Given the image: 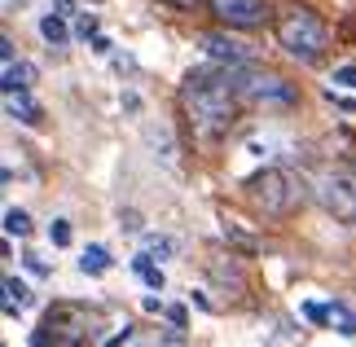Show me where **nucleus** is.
I'll return each instance as SVG.
<instances>
[{
	"label": "nucleus",
	"instance_id": "3",
	"mask_svg": "<svg viewBox=\"0 0 356 347\" xmlns=\"http://www.w3.org/2000/svg\"><path fill=\"white\" fill-rule=\"evenodd\" d=\"M246 198H251V207L259 216L282 220L304 202V185H299V176L291 168H264L246 180Z\"/></svg>",
	"mask_w": 356,
	"mask_h": 347
},
{
	"label": "nucleus",
	"instance_id": "18",
	"mask_svg": "<svg viewBox=\"0 0 356 347\" xmlns=\"http://www.w3.org/2000/svg\"><path fill=\"white\" fill-rule=\"evenodd\" d=\"M145 251H149V255H172L176 246H172V238H159V233H145Z\"/></svg>",
	"mask_w": 356,
	"mask_h": 347
},
{
	"label": "nucleus",
	"instance_id": "4",
	"mask_svg": "<svg viewBox=\"0 0 356 347\" xmlns=\"http://www.w3.org/2000/svg\"><path fill=\"white\" fill-rule=\"evenodd\" d=\"M317 202L325 207V216H334L339 225H356V172L352 168H325L317 176Z\"/></svg>",
	"mask_w": 356,
	"mask_h": 347
},
{
	"label": "nucleus",
	"instance_id": "19",
	"mask_svg": "<svg viewBox=\"0 0 356 347\" xmlns=\"http://www.w3.org/2000/svg\"><path fill=\"white\" fill-rule=\"evenodd\" d=\"M75 35L92 40V35H97V18H92V13H79V18H75Z\"/></svg>",
	"mask_w": 356,
	"mask_h": 347
},
{
	"label": "nucleus",
	"instance_id": "11",
	"mask_svg": "<svg viewBox=\"0 0 356 347\" xmlns=\"http://www.w3.org/2000/svg\"><path fill=\"white\" fill-rule=\"evenodd\" d=\"M31 79H35V71L26 62H13V66H5V92H18V88H31Z\"/></svg>",
	"mask_w": 356,
	"mask_h": 347
},
{
	"label": "nucleus",
	"instance_id": "26",
	"mask_svg": "<svg viewBox=\"0 0 356 347\" xmlns=\"http://www.w3.org/2000/svg\"><path fill=\"white\" fill-rule=\"evenodd\" d=\"M168 5H176V9H194L198 0H168Z\"/></svg>",
	"mask_w": 356,
	"mask_h": 347
},
{
	"label": "nucleus",
	"instance_id": "8",
	"mask_svg": "<svg viewBox=\"0 0 356 347\" xmlns=\"http://www.w3.org/2000/svg\"><path fill=\"white\" fill-rule=\"evenodd\" d=\"M207 273H211L220 286H229L234 295H242V290H246V273L234 264V255H229V259H225V255H211V259H207Z\"/></svg>",
	"mask_w": 356,
	"mask_h": 347
},
{
	"label": "nucleus",
	"instance_id": "12",
	"mask_svg": "<svg viewBox=\"0 0 356 347\" xmlns=\"http://www.w3.org/2000/svg\"><path fill=\"white\" fill-rule=\"evenodd\" d=\"M132 268L141 273V282H145L149 290H163V286H168V277H163V268H154V264H149V251H145V255H136V259H132Z\"/></svg>",
	"mask_w": 356,
	"mask_h": 347
},
{
	"label": "nucleus",
	"instance_id": "10",
	"mask_svg": "<svg viewBox=\"0 0 356 347\" xmlns=\"http://www.w3.org/2000/svg\"><path fill=\"white\" fill-rule=\"evenodd\" d=\"M40 35H44L53 49H62L66 40H71V31H66V22H62V13H44V18H40Z\"/></svg>",
	"mask_w": 356,
	"mask_h": 347
},
{
	"label": "nucleus",
	"instance_id": "20",
	"mask_svg": "<svg viewBox=\"0 0 356 347\" xmlns=\"http://www.w3.org/2000/svg\"><path fill=\"white\" fill-rule=\"evenodd\" d=\"M225 242H234V246H242V251H255V246H259L255 238H246V233H238L234 225H225Z\"/></svg>",
	"mask_w": 356,
	"mask_h": 347
},
{
	"label": "nucleus",
	"instance_id": "5",
	"mask_svg": "<svg viewBox=\"0 0 356 347\" xmlns=\"http://www.w3.org/2000/svg\"><path fill=\"white\" fill-rule=\"evenodd\" d=\"M234 88H238L242 102H251V106H295L299 102L295 84H286V79L273 75V71H255V66H238Z\"/></svg>",
	"mask_w": 356,
	"mask_h": 347
},
{
	"label": "nucleus",
	"instance_id": "24",
	"mask_svg": "<svg viewBox=\"0 0 356 347\" xmlns=\"http://www.w3.org/2000/svg\"><path fill=\"white\" fill-rule=\"evenodd\" d=\"M168 321L181 330V325H185V308H168Z\"/></svg>",
	"mask_w": 356,
	"mask_h": 347
},
{
	"label": "nucleus",
	"instance_id": "1",
	"mask_svg": "<svg viewBox=\"0 0 356 347\" xmlns=\"http://www.w3.org/2000/svg\"><path fill=\"white\" fill-rule=\"evenodd\" d=\"M181 106L185 119L202 141H220V136L234 128L238 119V88L234 75L216 71V66H202V71H189L181 84Z\"/></svg>",
	"mask_w": 356,
	"mask_h": 347
},
{
	"label": "nucleus",
	"instance_id": "7",
	"mask_svg": "<svg viewBox=\"0 0 356 347\" xmlns=\"http://www.w3.org/2000/svg\"><path fill=\"white\" fill-rule=\"evenodd\" d=\"M198 45L207 49L216 62H229L234 71L251 62V45H238V40H229V35H216V31H207V35H198Z\"/></svg>",
	"mask_w": 356,
	"mask_h": 347
},
{
	"label": "nucleus",
	"instance_id": "9",
	"mask_svg": "<svg viewBox=\"0 0 356 347\" xmlns=\"http://www.w3.org/2000/svg\"><path fill=\"white\" fill-rule=\"evenodd\" d=\"M5 106H9V115L13 119H22V123H40V106L26 97V88H18V92H5Z\"/></svg>",
	"mask_w": 356,
	"mask_h": 347
},
{
	"label": "nucleus",
	"instance_id": "6",
	"mask_svg": "<svg viewBox=\"0 0 356 347\" xmlns=\"http://www.w3.org/2000/svg\"><path fill=\"white\" fill-rule=\"evenodd\" d=\"M207 5H211V13L225 26H242V31L264 26L273 18V13H268V0H207Z\"/></svg>",
	"mask_w": 356,
	"mask_h": 347
},
{
	"label": "nucleus",
	"instance_id": "22",
	"mask_svg": "<svg viewBox=\"0 0 356 347\" xmlns=\"http://www.w3.org/2000/svg\"><path fill=\"white\" fill-rule=\"evenodd\" d=\"M334 84H348V88H356V66H339V71H334Z\"/></svg>",
	"mask_w": 356,
	"mask_h": 347
},
{
	"label": "nucleus",
	"instance_id": "25",
	"mask_svg": "<svg viewBox=\"0 0 356 347\" xmlns=\"http://www.w3.org/2000/svg\"><path fill=\"white\" fill-rule=\"evenodd\" d=\"M53 9H58L62 18H66V13H75V0H53Z\"/></svg>",
	"mask_w": 356,
	"mask_h": 347
},
{
	"label": "nucleus",
	"instance_id": "13",
	"mask_svg": "<svg viewBox=\"0 0 356 347\" xmlns=\"http://www.w3.org/2000/svg\"><path fill=\"white\" fill-rule=\"evenodd\" d=\"M79 268H84V273H92V277H102L106 268H111V251H106V246H88V251H84V259H79Z\"/></svg>",
	"mask_w": 356,
	"mask_h": 347
},
{
	"label": "nucleus",
	"instance_id": "15",
	"mask_svg": "<svg viewBox=\"0 0 356 347\" xmlns=\"http://www.w3.org/2000/svg\"><path fill=\"white\" fill-rule=\"evenodd\" d=\"M330 325H339V334H356V312L348 308V303H330Z\"/></svg>",
	"mask_w": 356,
	"mask_h": 347
},
{
	"label": "nucleus",
	"instance_id": "21",
	"mask_svg": "<svg viewBox=\"0 0 356 347\" xmlns=\"http://www.w3.org/2000/svg\"><path fill=\"white\" fill-rule=\"evenodd\" d=\"M304 316L317 321V325H325V321H330V308H321V303H304Z\"/></svg>",
	"mask_w": 356,
	"mask_h": 347
},
{
	"label": "nucleus",
	"instance_id": "17",
	"mask_svg": "<svg viewBox=\"0 0 356 347\" xmlns=\"http://www.w3.org/2000/svg\"><path fill=\"white\" fill-rule=\"evenodd\" d=\"M49 242L53 246H71V225H66V220H53V225H49Z\"/></svg>",
	"mask_w": 356,
	"mask_h": 347
},
{
	"label": "nucleus",
	"instance_id": "23",
	"mask_svg": "<svg viewBox=\"0 0 356 347\" xmlns=\"http://www.w3.org/2000/svg\"><path fill=\"white\" fill-rule=\"evenodd\" d=\"M22 259H26V268H31L35 277H49V264L40 259V255H22Z\"/></svg>",
	"mask_w": 356,
	"mask_h": 347
},
{
	"label": "nucleus",
	"instance_id": "2",
	"mask_svg": "<svg viewBox=\"0 0 356 347\" xmlns=\"http://www.w3.org/2000/svg\"><path fill=\"white\" fill-rule=\"evenodd\" d=\"M277 45L295 62H317L325 45H330V31H325V22L308 5H286L277 13Z\"/></svg>",
	"mask_w": 356,
	"mask_h": 347
},
{
	"label": "nucleus",
	"instance_id": "16",
	"mask_svg": "<svg viewBox=\"0 0 356 347\" xmlns=\"http://www.w3.org/2000/svg\"><path fill=\"white\" fill-rule=\"evenodd\" d=\"M5 233L9 238H26V233H31V216L18 211V207H9L5 211Z\"/></svg>",
	"mask_w": 356,
	"mask_h": 347
},
{
	"label": "nucleus",
	"instance_id": "14",
	"mask_svg": "<svg viewBox=\"0 0 356 347\" xmlns=\"http://www.w3.org/2000/svg\"><path fill=\"white\" fill-rule=\"evenodd\" d=\"M5 308L9 312H18V308H26V303H31V290H26L22 282H18V277H5Z\"/></svg>",
	"mask_w": 356,
	"mask_h": 347
}]
</instances>
